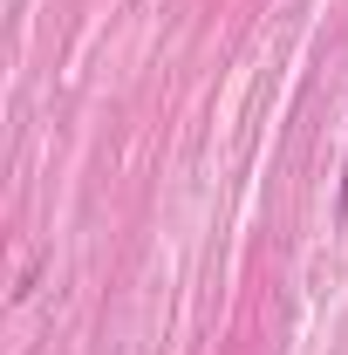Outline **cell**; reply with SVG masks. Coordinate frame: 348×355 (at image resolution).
Returning a JSON list of instances; mask_svg holds the SVG:
<instances>
[{"label":"cell","instance_id":"6da1fadb","mask_svg":"<svg viewBox=\"0 0 348 355\" xmlns=\"http://www.w3.org/2000/svg\"><path fill=\"white\" fill-rule=\"evenodd\" d=\"M335 212H342V225H348V157H342V191H335Z\"/></svg>","mask_w":348,"mask_h":355}]
</instances>
